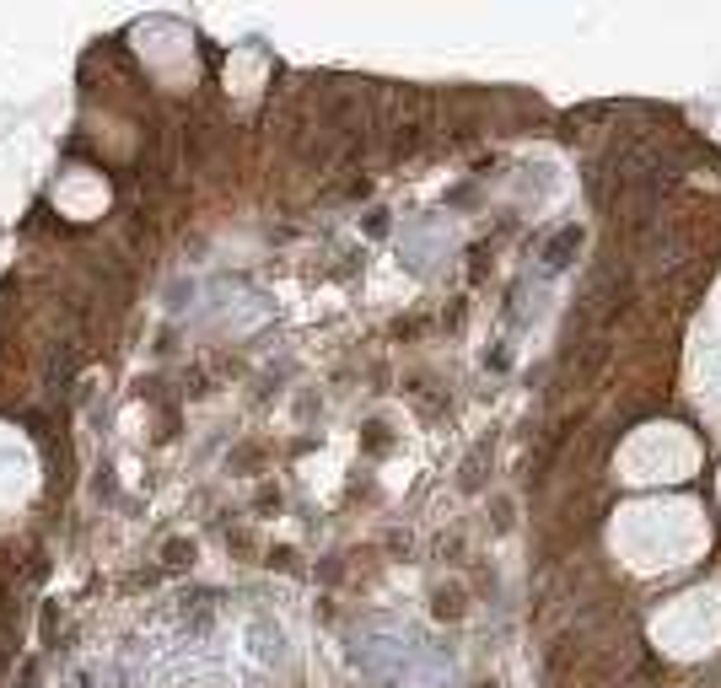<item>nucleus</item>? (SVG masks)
<instances>
[{"label": "nucleus", "mask_w": 721, "mask_h": 688, "mask_svg": "<svg viewBox=\"0 0 721 688\" xmlns=\"http://www.w3.org/2000/svg\"><path fill=\"white\" fill-rule=\"evenodd\" d=\"M576 243H581V231H560V237H555V247H549V263H565V253H571Z\"/></svg>", "instance_id": "1"}]
</instances>
